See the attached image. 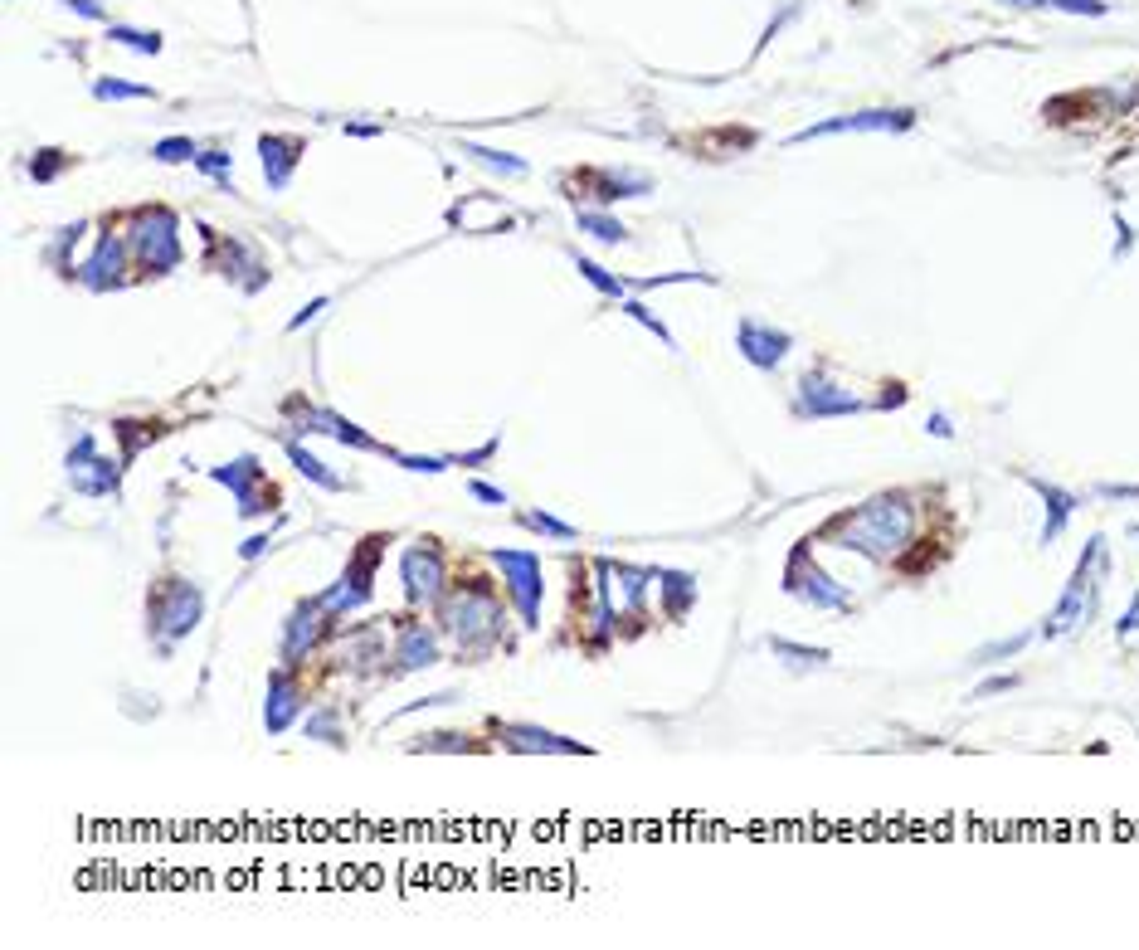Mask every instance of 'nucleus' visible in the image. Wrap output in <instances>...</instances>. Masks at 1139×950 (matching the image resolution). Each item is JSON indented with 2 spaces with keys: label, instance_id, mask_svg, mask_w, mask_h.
I'll return each mask as SVG.
<instances>
[{
  "label": "nucleus",
  "instance_id": "nucleus-1",
  "mask_svg": "<svg viewBox=\"0 0 1139 950\" xmlns=\"http://www.w3.org/2000/svg\"><path fill=\"white\" fill-rule=\"evenodd\" d=\"M911 532H916V502L911 493H877L857 507H847L843 517L823 522L818 536L838 551H852V556H867V561H891L911 546Z\"/></svg>",
  "mask_w": 1139,
  "mask_h": 950
},
{
  "label": "nucleus",
  "instance_id": "nucleus-2",
  "mask_svg": "<svg viewBox=\"0 0 1139 950\" xmlns=\"http://www.w3.org/2000/svg\"><path fill=\"white\" fill-rule=\"evenodd\" d=\"M1096 566H1105V541L1101 536H1091L1086 541V551H1081V561H1076V570H1071V580L1062 585V600L1052 605V614L1042 619V639H1066V634H1076L1091 614H1096Z\"/></svg>",
  "mask_w": 1139,
  "mask_h": 950
},
{
  "label": "nucleus",
  "instance_id": "nucleus-3",
  "mask_svg": "<svg viewBox=\"0 0 1139 950\" xmlns=\"http://www.w3.org/2000/svg\"><path fill=\"white\" fill-rule=\"evenodd\" d=\"M439 624L458 639L463 648H487V639L502 629V605L482 590V585H463V590H453V595H443L439 605Z\"/></svg>",
  "mask_w": 1139,
  "mask_h": 950
},
{
  "label": "nucleus",
  "instance_id": "nucleus-4",
  "mask_svg": "<svg viewBox=\"0 0 1139 950\" xmlns=\"http://www.w3.org/2000/svg\"><path fill=\"white\" fill-rule=\"evenodd\" d=\"M200 614H205L200 585H190V580H166V590L151 595V639H156V648L171 653V648L200 624Z\"/></svg>",
  "mask_w": 1139,
  "mask_h": 950
},
{
  "label": "nucleus",
  "instance_id": "nucleus-5",
  "mask_svg": "<svg viewBox=\"0 0 1139 950\" xmlns=\"http://www.w3.org/2000/svg\"><path fill=\"white\" fill-rule=\"evenodd\" d=\"M132 254L147 273H171L181 264V234H176V210L147 205L132 215Z\"/></svg>",
  "mask_w": 1139,
  "mask_h": 950
},
{
  "label": "nucleus",
  "instance_id": "nucleus-6",
  "mask_svg": "<svg viewBox=\"0 0 1139 950\" xmlns=\"http://www.w3.org/2000/svg\"><path fill=\"white\" fill-rule=\"evenodd\" d=\"M784 590H789L794 600L813 605V609H833V614H847V609H852V595L813 561L809 546H799V551L789 556V566H784Z\"/></svg>",
  "mask_w": 1139,
  "mask_h": 950
},
{
  "label": "nucleus",
  "instance_id": "nucleus-7",
  "mask_svg": "<svg viewBox=\"0 0 1139 950\" xmlns=\"http://www.w3.org/2000/svg\"><path fill=\"white\" fill-rule=\"evenodd\" d=\"M487 561L507 575V590H512L521 624H526V629H536V624H541V600H546L541 556H536V551H487Z\"/></svg>",
  "mask_w": 1139,
  "mask_h": 950
},
{
  "label": "nucleus",
  "instance_id": "nucleus-8",
  "mask_svg": "<svg viewBox=\"0 0 1139 950\" xmlns=\"http://www.w3.org/2000/svg\"><path fill=\"white\" fill-rule=\"evenodd\" d=\"M210 478H215L220 488L234 493V502H239V517H263V512H273V507H278V488L263 478V463H258V454H244V458H234V463H220V468H210Z\"/></svg>",
  "mask_w": 1139,
  "mask_h": 950
},
{
  "label": "nucleus",
  "instance_id": "nucleus-9",
  "mask_svg": "<svg viewBox=\"0 0 1139 950\" xmlns=\"http://www.w3.org/2000/svg\"><path fill=\"white\" fill-rule=\"evenodd\" d=\"M867 400L862 395H843V385L828 376L823 366H809L799 376V395H794V419H843L862 415Z\"/></svg>",
  "mask_w": 1139,
  "mask_h": 950
},
{
  "label": "nucleus",
  "instance_id": "nucleus-10",
  "mask_svg": "<svg viewBox=\"0 0 1139 950\" xmlns=\"http://www.w3.org/2000/svg\"><path fill=\"white\" fill-rule=\"evenodd\" d=\"M380 556H385V536H366L361 541V551L351 556V566L336 575V585L327 590V609L331 614H346V609H361L370 605V595H375V566H380Z\"/></svg>",
  "mask_w": 1139,
  "mask_h": 950
},
{
  "label": "nucleus",
  "instance_id": "nucleus-11",
  "mask_svg": "<svg viewBox=\"0 0 1139 950\" xmlns=\"http://www.w3.org/2000/svg\"><path fill=\"white\" fill-rule=\"evenodd\" d=\"M400 575H405L409 605H439L443 600V551L439 541H414L400 556Z\"/></svg>",
  "mask_w": 1139,
  "mask_h": 950
},
{
  "label": "nucleus",
  "instance_id": "nucleus-12",
  "mask_svg": "<svg viewBox=\"0 0 1139 950\" xmlns=\"http://www.w3.org/2000/svg\"><path fill=\"white\" fill-rule=\"evenodd\" d=\"M916 127V113L911 108H872V113H847V117H823L804 127L794 137V147L804 142H818V137H843V132H911Z\"/></svg>",
  "mask_w": 1139,
  "mask_h": 950
},
{
  "label": "nucleus",
  "instance_id": "nucleus-13",
  "mask_svg": "<svg viewBox=\"0 0 1139 950\" xmlns=\"http://www.w3.org/2000/svg\"><path fill=\"white\" fill-rule=\"evenodd\" d=\"M487 731L516 751V756H589L585 741H570V736H555L546 726H531V722H487Z\"/></svg>",
  "mask_w": 1139,
  "mask_h": 950
},
{
  "label": "nucleus",
  "instance_id": "nucleus-14",
  "mask_svg": "<svg viewBox=\"0 0 1139 950\" xmlns=\"http://www.w3.org/2000/svg\"><path fill=\"white\" fill-rule=\"evenodd\" d=\"M64 468H69L74 493H88V497H108V493H117V483H122V468L108 463V458H98L93 439H74V449H69V458H64Z\"/></svg>",
  "mask_w": 1139,
  "mask_h": 950
},
{
  "label": "nucleus",
  "instance_id": "nucleus-15",
  "mask_svg": "<svg viewBox=\"0 0 1139 950\" xmlns=\"http://www.w3.org/2000/svg\"><path fill=\"white\" fill-rule=\"evenodd\" d=\"M735 346H740V356H745L755 371H774V366L794 351V337L779 332V327L755 322V317H740V322H735Z\"/></svg>",
  "mask_w": 1139,
  "mask_h": 950
},
{
  "label": "nucleus",
  "instance_id": "nucleus-16",
  "mask_svg": "<svg viewBox=\"0 0 1139 950\" xmlns=\"http://www.w3.org/2000/svg\"><path fill=\"white\" fill-rule=\"evenodd\" d=\"M322 619H331L327 595H307V600H297L293 605L288 624H283V658H288V663H297L307 648L322 639Z\"/></svg>",
  "mask_w": 1139,
  "mask_h": 950
},
{
  "label": "nucleus",
  "instance_id": "nucleus-17",
  "mask_svg": "<svg viewBox=\"0 0 1139 950\" xmlns=\"http://www.w3.org/2000/svg\"><path fill=\"white\" fill-rule=\"evenodd\" d=\"M122 278H127V249H122L117 234H103L98 249H93L88 264H83V283L98 288V293H108V288H117Z\"/></svg>",
  "mask_w": 1139,
  "mask_h": 950
},
{
  "label": "nucleus",
  "instance_id": "nucleus-18",
  "mask_svg": "<svg viewBox=\"0 0 1139 950\" xmlns=\"http://www.w3.org/2000/svg\"><path fill=\"white\" fill-rule=\"evenodd\" d=\"M297 152H302V142H297V137H273V132H263V137H258V156H263V181H268V190H288V186H293Z\"/></svg>",
  "mask_w": 1139,
  "mask_h": 950
},
{
  "label": "nucleus",
  "instance_id": "nucleus-19",
  "mask_svg": "<svg viewBox=\"0 0 1139 950\" xmlns=\"http://www.w3.org/2000/svg\"><path fill=\"white\" fill-rule=\"evenodd\" d=\"M439 663V629L434 624H405L400 644H395V668L400 673H419Z\"/></svg>",
  "mask_w": 1139,
  "mask_h": 950
},
{
  "label": "nucleus",
  "instance_id": "nucleus-20",
  "mask_svg": "<svg viewBox=\"0 0 1139 950\" xmlns=\"http://www.w3.org/2000/svg\"><path fill=\"white\" fill-rule=\"evenodd\" d=\"M297 712H302V692H297V683H288V678H273V683H268V702H263V731H268V736L293 731Z\"/></svg>",
  "mask_w": 1139,
  "mask_h": 950
},
{
  "label": "nucleus",
  "instance_id": "nucleus-21",
  "mask_svg": "<svg viewBox=\"0 0 1139 950\" xmlns=\"http://www.w3.org/2000/svg\"><path fill=\"white\" fill-rule=\"evenodd\" d=\"M580 181H589L594 200H633L653 190V176L643 171H580Z\"/></svg>",
  "mask_w": 1139,
  "mask_h": 950
},
{
  "label": "nucleus",
  "instance_id": "nucleus-22",
  "mask_svg": "<svg viewBox=\"0 0 1139 950\" xmlns=\"http://www.w3.org/2000/svg\"><path fill=\"white\" fill-rule=\"evenodd\" d=\"M1028 488L1042 497V502H1047V527H1042V546H1052V541L1062 536V527L1071 522V512H1076V497L1062 493V488H1052V483H1042V478H1032Z\"/></svg>",
  "mask_w": 1139,
  "mask_h": 950
},
{
  "label": "nucleus",
  "instance_id": "nucleus-23",
  "mask_svg": "<svg viewBox=\"0 0 1139 950\" xmlns=\"http://www.w3.org/2000/svg\"><path fill=\"white\" fill-rule=\"evenodd\" d=\"M658 580H662V605H667L672 619H682L687 609L697 605V575H687V570H658Z\"/></svg>",
  "mask_w": 1139,
  "mask_h": 950
},
{
  "label": "nucleus",
  "instance_id": "nucleus-24",
  "mask_svg": "<svg viewBox=\"0 0 1139 950\" xmlns=\"http://www.w3.org/2000/svg\"><path fill=\"white\" fill-rule=\"evenodd\" d=\"M283 454L293 458V468L302 473V478H307V483H317V488H327V493H341V488H346V483H341V478L331 473L327 463H322L317 454H307V449H302L297 439H288V444H283Z\"/></svg>",
  "mask_w": 1139,
  "mask_h": 950
},
{
  "label": "nucleus",
  "instance_id": "nucleus-25",
  "mask_svg": "<svg viewBox=\"0 0 1139 950\" xmlns=\"http://www.w3.org/2000/svg\"><path fill=\"white\" fill-rule=\"evenodd\" d=\"M458 152L468 161H478V166H487V171H497V176H526V161L512 152H497V147H482V142H458Z\"/></svg>",
  "mask_w": 1139,
  "mask_h": 950
},
{
  "label": "nucleus",
  "instance_id": "nucleus-26",
  "mask_svg": "<svg viewBox=\"0 0 1139 950\" xmlns=\"http://www.w3.org/2000/svg\"><path fill=\"white\" fill-rule=\"evenodd\" d=\"M575 225L585 229V234H594L599 244H624V239H628L624 220H614V215H604V210H580V215H575Z\"/></svg>",
  "mask_w": 1139,
  "mask_h": 950
},
{
  "label": "nucleus",
  "instance_id": "nucleus-27",
  "mask_svg": "<svg viewBox=\"0 0 1139 950\" xmlns=\"http://www.w3.org/2000/svg\"><path fill=\"white\" fill-rule=\"evenodd\" d=\"M575 268H580V278H585L589 288H599L604 298H624V293H628V283H619V278H614L609 268H604V264H594L589 254H575Z\"/></svg>",
  "mask_w": 1139,
  "mask_h": 950
},
{
  "label": "nucleus",
  "instance_id": "nucleus-28",
  "mask_svg": "<svg viewBox=\"0 0 1139 950\" xmlns=\"http://www.w3.org/2000/svg\"><path fill=\"white\" fill-rule=\"evenodd\" d=\"M307 736H312V741H327V746H346L341 712H336V707H317V712L307 717Z\"/></svg>",
  "mask_w": 1139,
  "mask_h": 950
},
{
  "label": "nucleus",
  "instance_id": "nucleus-29",
  "mask_svg": "<svg viewBox=\"0 0 1139 950\" xmlns=\"http://www.w3.org/2000/svg\"><path fill=\"white\" fill-rule=\"evenodd\" d=\"M770 648L784 658V663H794V668H823V663H833V658H828V648L789 644V639H770Z\"/></svg>",
  "mask_w": 1139,
  "mask_h": 950
},
{
  "label": "nucleus",
  "instance_id": "nucleus-30",
  "mask_svg": "<svg viewBox=\"0 0 1139 950\" xmlns=\"http://www.w3.org/2000/svg\"><path fill=\"white\" fill-rule=\"evenodd\" d=\"M108 39H112V44H122V49H137V54H161V35H156V30H137V25H112Z\"/></svg>",
  "mask_w": 1139,
  "mask_h": 950
},
{
  "label": "nucleus",
  "instance_id": "nucleus-31",
  "mask_svg": "<svg viewBox=\"0 0 1139 950\" xmlns=\"http://www.w3.org/2000/svg\"><path fill=\"white\" fill-rule=\"evenodd\" d=\"M516 522H521V527H531V532H541V536H560V541H580V532H575L570 522H560V517H551V512H516Z\"/></svg>",
  "mask_w": 1139,
  "mask_h": 950
},
{
  "label": "nucleus",
  "instance_id": "nucleus-32",
  "mask_svg": "<svg viewBox=\"0 0 1139 950\" xmlns=\"http://www.w3.org/2000/svg\"><path fill=\"white\" fill-rule=\"evenodd\" d=\"M624 317H633V322H643V327H648V332H653V337H658L662 346H672V351H677V337H672V327H667V322H658V317H653V307H648V303L628 298V303H624Z\"/></svg>",
  "mask_w": 1139,
  "mask_h": 950
},
{
  "label": "nucleus",
  "instance_id": "nucleus-33",
  "mask_svg": "<svg viewBox=\"0 0 1139 950\" xmlns=\"http://www.w3.org/2000/svg\"><path fill=\"white\" fill-rule=\"evenodd\" d=\"M93 98L98 103H117V98H156L151 88H142V83H122V78H98L93 83Z\"/></svg>",
  "mask_w": 1139,
  "mask_h": 950
},
{
  "label": "nucleus",
  "instance_id": "nucleus-34",
  "mask_svg": "<svg viewBox=\"0 0 1139 950\" xmlns=\"http://www.w3.org/2000/svg\"><path fill=\"white\" fill-rule=\"evenodd\" d=\"M414 751H478V741L458 736V731H429L414 741Z\"/></svg>",
  "mask_w": 1139,
  "mask_h": 950
},
{
  "label": "nucleus",
  "instance_id": "nucleus-35",
  "mask_svg": "<svg viewBox=\"0 0 1139 950\" xmlns=\"http://www.w3.org/2000/svg\"><path fill=\"white\" fill-rule=\"evenodd\" d=\"M385 458H395V463H400V468H409V473H443V468L453 463V454L429 458V454H400V449H385Z\"/></svg>",
  "mask_w": 1139,
  "mask_h": 950
},
{
  "label": "nucleus",
  "instance_id": "nucleus-36",
  "mask_svg": "<svg viewBox=\"0 0 1139 950\" xmlns=\"http://www.w3.org/2000/svg\"><path fill=\"white\" fill-rule=\"evenodd\" d=\"M1028 644H1032V634H1008V639H998V644L979 648V658H974V663H1003V658H1018Z\"/></svg>",
  "mask_w": 1139,
  "mask_h": 950
},
{
  "label": "nucleus",
  "instance_id": "nucleus-37",
  "mask_svg": "<svg viewBox=\"0 0 1139 950\" xmlns=\"http://www.w3.org/2000/svg\"><path fill=\"white\" fill-rule=\"evenodd\" d=\"M64 166H69V156H64V152H39L35 161H30V181H35V186H44V181H54Z\"/></svg>",
  "mask_w": 1139,
  "mask_h": 950
},
{
  "label": "nucleus",
  "instance_id": "nucleus-38",
  "mask_svg": "<svg viewBox=\"0 0 1139 950\" xmlns=\"http://www.w3.org/2000/svg\"><path fill=\"white\" fill-rule=\"evenodd\" d=\"M1008 5H1052V10H1071V15H1105V0H1008Z\"/></svg>",
  "mask_w": 1139,
  "mask_h": 950
},
{
  "label": "nucleus",
  "instance_id": "nucleus-39",
  "mask_svg": "<svg viewBox=\"0 0 1139 950\" xmlns=\"http://www.w3.org/2000/svg\"><path fill=\"white\" fill-rule=\"evenodd\" d=\"M151 156H156V161H190V156H200V147H195L190 137H166V142L151 147Z\"/></svg>",
  "mask_w": 1139,
  "mask_h": 950
},
{
  "label": "nucleus",
  "instance_id": "nucleus-40",
  "mask_svg": "<svg viewBox=\"0 0 1139 950\" xmlns=\"http://www.w3.org/2000/svg\"><path fill=\"white\" fill-rule=\"evenodd\" d=\"M920 546H925V551H920L916 561H906V556H901V575H920V570H930L940 556H945V546H940V541H920Z\"/></svg>",
  "mask_w": 1139,
  "mask_h": 950
},
{
  "label": "nucleus",
  "instance_id": "nucleus-41",
  "mask_svg": "<svg viewBox=\"0 0 1139 950\" xmlns=\"http://www.w3.org/2000/svg\"><path fill=\"white\" fill-rule=\"evenodd\" d=\"M667 283H716V273H653L638 288H667Z\"/></svg>",
  "mask_w": 1139,
  "mask_h": 950
},
{
  "label": "nucleus",
  "instance_id": "nucleus-42",
  "mask_svg": "<svg viewBox=\"0 0 1139 950\" xmlns=\"http://www.w3.org/2000/svg\"><path fill=\"white\" fill-rule=\"evenodd\" d=\"M195 161H200V171H205L210 181H220V186H229V156H224V152H200Z\"/></svg>",
  "mask_w": 1139,
  "mask_h": 950
},
{
  "label": "nucleus",
  "instance_id": "nucleus-43",
  "mask_svg": "<svg viewBox=\"0 0 1139 950\" xmlns=\"http://www.w3.org/2000/svg\"><path fill=\"white\" fill-rule=\"evenodd\" d=\"M1018 687V673H1003V678H984V683L974 687V702H984V697H998V692H1013Z\"/></svg>",
  "mask_w": 1139,
  "mask_h": 950
},
{
  "label": "nucleus",
  "instance_id": "nucleus-44",
  "mask_svg": "<svg viewBox=\"0 0 1139 950\" xmlns=\"http://www.w3.org/2000/svg\"><path fill=\"white\" fill-rule=\"evenodd\" d=\"M78 234H83V225H69L64 234H59V244H54V254H49V259H54L59 268H69V249L78 244Z\"/></svg>",
  "mask_w": 1139,
  "mask_h": 950
},
{
  "label": "nucleus",
  "instance_id": "nucleus-45",
  "mask_svg": "<svg viewBox=\"0 0 1139 950\" xmlns=\"http://www.w3.org/2000/svg\"><path fill=\"white\" fill-rule=\"evenodd\" d=\"M468 493L478 497V502H487V507H502V502H507V493H502V488H492V483H482V478H473V483H468Z\"/></svg>",
  "mask_w": 1139,
  "mask_h": 950
},
{
  "label": "nucleus",
  "instance_id": "nucleus-46",
  "mask_svg": "<svg viewBox=\"0 0 1139 950\" xmlns=\"http://www.w3.org/2000/svg\"><path fill=\"white\" fill-rule=\"evenodd\" d=\"M327 307H331L327 298H312V303H307V307H302V312L293 317V322H288V332H297V327H307V322H317V317H322Z\"/></svg>",
  "mask_w": 1139,
  "mask_h": 950
},
{
  "label": "nucleus",
  "instance_id": "nucleus-47",
  "mask_svg": "<svg viewBox=\"0 0 1139 950\" xmlns=\"http://www.w3.org/2000/svg\"><path fill=\"white\" fill-rule=\"evenodd\" d=\"M1135 629H1139V595H1135V600H1130V609H1125V614H1120V624H1115V634H1120V639H1130V634H1135Z\"/></svg>",
  "mask_w": 1139,
  "mask_h": 950
},
{
  "label": "nucleus",
  "instance_id": "nucleus-48",
  "mask_svg": "<svg viewBox=\"0 0 1139 950\" xmlns=\"http://www.w3.org/2000/svg\"><path fill=\"white\" fill-rule=\"evenodd\" d=\"M263 551H268V532L249 536V541H244V546H239V556H244V561H258V556H263Z\"/></svg>",
  "mask_w": 1139,
  "mask_h": 950
},
{
  "label": "nucleus",
  "instance_id": "nucleus-49",
  "mask_svg": "<svg viewBox=\"0 0 1139 950\" xmlns=\"http://www.w3.org/2000/svg\"><path fill=\"white\" fill-rule=\"evenodd\" d=\"M69 10H74V15H88V20H103V15H108L98 0H69Z\"/></svg>",
  "mask_w": 1139,
  "mask_h": 950
},
{
  "label": "nucleus",
  "instance_id": "nucleus-50",
  "mask_svg": "<svg viewBox=\"0 0 1139 950\" xmlns=\"http://www.w3.org/2000/svg\"><path fill=\"white\" fill-rule=\"evenodd\" d=\"M925 429H930L935 439H950V434H955V424H950L945 415H930V419H925Z\"/></svg>",
  "mask_w": 1139,
  "mask_h": 950
},
{
  "label": "nucleus",
  "instance_id": "nucleus-51",
  "mask_svg": "<svg viewBox=\"0 0 1139 950\" xmlns=\"http://www.w3.org/2000/svg\"><path fill=\"white\" fill-rule=\"evenodd\" d=\"M346 132H351V137H375L380 127H370V122H366V127H361V122H346Z\"/></svg>",
  "mask_w": 1139,
  "mask_h": 950
}]
</instances>
